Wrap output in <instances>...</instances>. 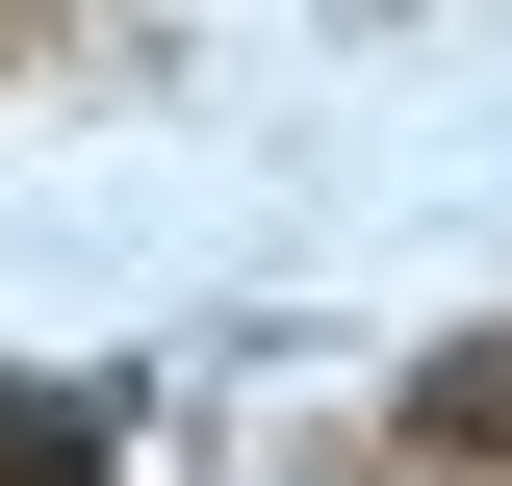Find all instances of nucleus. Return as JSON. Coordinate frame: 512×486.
Returning a JSON list of instances; mask_svg holds the SVG:
<instances>
[{
	"label": "nucleus",
	"instance_id": "1",
	"mask_svg": "<svg viewBox=\"0 0 512 486\" xmlns=\"http://www.w3.org/2000/svg\"><path fill=\"white\" fill-rule=\"evenodd\" d=\"M103 461V410H52V384H0V486H77Z\"/></svg>",
	"mask_w": 512,
	"mask_h": 486
},
{
	"label": "nucleus",
	"instance_id": "2",
	"mask_svg": "<svg viewBox=\"0 0 512 486\" xmlns=\"http://www.w3.org/2000/svg\"><path fill=\"white\" fill-rule=\"evenodd\" d=\"M436 435H487V461H512V359H461V384H436Z\"/></svg>",
	"mask_w": 512,
	"mask_h": 486
}]
</instances>
